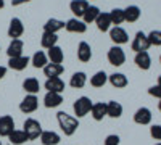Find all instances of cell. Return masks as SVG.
Here are the masks:
<instances>
[{
  "mask_svg": "<svg viewBox=\"0 0 161 145\" xmlns=\"http://www.w3.org/2000/svg\"><path fill=\"white\" fill-rule=\"evenodd\" d=\"M95 24H97V28L102 31V32H106V31H110V26L113 24L111 23V18H110V13H100L98 18L95 20Z\"/></svg>",
  "mask_w": 161,
  "mask_h": 145,
  "instance_id": "obj_20",
  "label": "cell"
},
{
  "mask_svg": "<svg viewBox=\"0 0 161 145\" xmlns=\"http://www.w3.org/2000/svg\"><path fill=\"white\" fill-rule=\"evenodd\" d=\"M0 145H2V142H0Z\"/></svg>",
  "mask_w": 161,
  "mask_h": 145,
  "instance_id": "obj_47",
  "label": "cell"
},
{
  "mask_svg": "<svg viewBox=\"0 0 161 145\" xmlns=\"http://www.w3.org/2000/svg\"><path fill=\"white\" fill-rule=\"evenodd\" d=\"M23 89L28 92V94H31V95H36L37 92L40 90V84H39V81L36 77H28L26 81L23 82Z\"/></svg>",
  "mask_w": 161,
  "mask_h": 145,
  "instance_id": "obj_28",
  "label": "cell"
},
{
  "mask_svg": "<svg viewBox=\"0 0 161 145\" xmlns=\"http://www.w3.org/2000/svg\"><path fill=\"white\" fill-rule=\"evenodd\" d=\"M58 42V36L57 34H52V32H44L42 39H40V44H42L44 48H52L55 47Z\"/></svg>",
  "mask_w": 161,
  "mask_h": 145,
  "instance_id": "obj_32",
  "label": "cell"
},
{
  "mask_svg": "<svg viewBox=\"0 0 161 145\" xmlns=\"http://www.w3.org/2000/svg\"><path fill=\"white\" fill-rule=\"evenodd\" d=\"M24 32V26H23V21L19 18H13L10 21V26H8V37L13 39H19Z\"/></svg>",
  "mask_w": 161,
  "mask_h": 145,
  "instance_id": "obj_8",
  "label": "cell"
},
{
  "mask_svg": "<svg viewBox=\"0 0 161 145\" xmlns=\"http://www.w3.org/2000/svg\"><path fill=\"white\" fill-rule=\"evenodd\" d=\"M150 134L155 140H161V126L159 124H155L150 127Z\"/></svg>",
  "mask_w": 161,
  "mask_h": 145,
  "instance_id": "obj_37",
  "label": "cell"
},
{
  "mask_svg": "<svg viewBox=\"0 0 161 145\" xmlns=\"http://www.w3.org/2000/svg\"><path fill=\"white\" fill-rule=\"evenodd\" d=\"M105 145H119V136L111 134L105 139Z\"/></svg>",
  "mask_w": 161,
  "mask_h": 145,
  "instance_id": "obj_39",
  "label": "cell"
},
{
  "mask_svg": "<svg viewBox=\"0 0 161 145\" xmlns=\"http://www.w3.org/2000/svg\"><path fill=\"white\" fill-rule=\"evenodd\" d=\"M29 57H24V55H21V57H15V58H10V61H8V66L11 68V70H15V71H23V70H26V66L29 64Z\"/></svg>",
  "mask_w": 161,
  "mask_h": 145,
  "instance_id": "obj_15",
  "label": "cell"
},
{
  "mask_svg": "<svg viewBox=\"0 0 161 145\" xmlns=\"http://www.w3.org/2000/svg\"><path fill=\"white\" fill-rule=\"evenodd\" d=\"M159 61H161V57H159Z\"/></svg>",
  "mask_w": 161,
  "mask_h": 145,
  "instance_id": "obj_45",
  "label": "cell"
},
{
  "mask_svg": "<svg viewBox=\"0 0 161 145\" xmlns=\"http://www.w3.org/2000/svg\"><path fill=\"white\" fill-rule=\"evenodd\" d=\"M158 86H159V87H161V76H159V77H158Z\"/></svg>",
  "mask_w": 161,
  "mask_h": 145,
  "instance_id": "obj_43",
  "label": "cell"
},
{
  "mask_svg": "<svg viewBox=\"0 0 161 145\" xmlns=\"http://www.w3.org/2000/svg\"><path fill=\"white\" fill-rule=\"evenodd\" d=\"M158 108H159V111H161V102L158 103Z\"/></svg>",
  "mask_w": 161,
  "mask_h": 145,
  "instance_id": "obj_44",
  "label": "cell"
},
{
  "mask_svg": "<svg viewBox=\"0 0 161 145\" xmlns=\"http://www.w3.org/2000/svg\"><path fill=\"white\" fill-rule=\"evenodd\" d=\"M13 131H15V120L8 114L0 116V136L8 137Z\"/></svg>",
  "mask_w": 161,
  "mask_h": 145,
  "instance_id": "obj_7",
  "label": "cell"
},
{
  "mask_svg": "<svg viewBox=\"0 0 161 145\" xmlns=\"http://www.w3.org/2000/svg\"><path fill=\"white\" fill-rule=\"evenodd\" d=\"M57 120H58V124L61 127V131L64 132V136H73L77 127H79V121H77V118L68 114V113H64V111H60L57 113Z\"/></svg>",
  "mask_w": 161,
  "mask_h": 145,
  "instance_id": "obj_1",
  "label": "cell"
},
{
  "mask_svg": "<svg viewBox=\"0 0 161 145\" xmlns=\"http://www.w3.org/2000/svg\"><path fill=\"white\" fill-rule=\"evenodd\" d=\"M31 63L34 64V68H45L47 64H48V58H47V55L44 53V52H36V53L32 55V58H31Z\"/></svg>",
  "mask_w": 161,
  "mask_h": 145,
  "instance_id": "obj_29",
  "label": "cell"
},
{
  "mask_svg": "<svg viewBox=\"0 0 161 145\" xmlns=\"http://www.w3.org/2000/svg\"><path fill=\"white\" fill-rule=\"evenodd\" d=\"M100 13H102V11H100V8H98V7H90V5H89L87 11L84 13V16H82V18H84V23H86V24L93 23V21H95V20L98 18Z\"/></svg>",
  "mask_w": 161,
  "mask_h": 145,
  "instance_id": "obj_34",
  "label": "cell"
},
{
  "mask_svg": "<svg viewBox=\"0 0 161 145\" xmlns=\"http://www.w3.org/2000/svg\"><path fill=\"white\" fill-rule=\"evenodd\" d=\"M86 82H87V74H86L84 71L74 73V74L71 76V79H69V86H71L73 89H82V87L86 86Z\"/></svg>",
  "mask_w": 161,
  "mask_h": 145,
  "instance_id": "obj_18",
  "label": "cell"
},
{
  "mask_svg": "<svg viewBox=\"0 0 161 145\" xmlns=\"http://www.w3.org/2000/svg\"><path fill=\"white\" fill-rule=\"evenodd\" d=\"M90 113H92V118L95 121H102L106 116V103H102V102L93 103L92 108H90Z\"/></svg>",
  "mask_w": 161,
  "mask_h": 145,
  "instance_id": "obj_21",
  "label": "cell"
},
{
  "mask_svg": "<svg viewBox=\"0 0 161 145\" xmlns=\"http://www.w3.org/2000/svg\"><path fill=\"white\" fill-rule=\"evenodd\" d=\"M136 64L140 68V70H148L152 66V58L148 55V52H139V53L136 55Z\"/></svg>",
  "mask_w": 161,
  "mask_h": 145,
  "instance_id": "obj_25",
  "label": "cell"
},
{
  "mask_svg": "<svg viewBox=\"0 0 161 145\" xmlns=\"http://www.w3.org/2000/svg\"><path fill=\"white\" fill-rule=\"evenodd\" d=\"M110 37H111V41H113L116 45L126 44V42L129 41V36H127V32H126L123 28H119V26H114V28L110 31Z\"/></svg>",
  "mask_w": 161,
  "mask_h": 145,
  "instance_id": "obj_10",
  "label": "cell"
},
{
  "mask_svg": "<svg viewBox=\"0 0 161 145\" xmlns=\"http://www.w3.org/2000/svg\"><path fill=\"white\" fill-rule=\"evenodd\" d=\"M148 94L152 95V97H156V98H159L161 100V87L156 84V86H152L150 89H148Z\"/></svg>",
  "mask_w": 161,
  "mask_h": 145,
  "instance_id": "obj_38",
  "label": "cell"
},
{
  "mask_svg": "<svg viewBox=\"0 0 161 145\" xmlns=\"http://www.w3.org/2000/svg\"><path fill=\"white\" fill-rule=\"evenodd\" d=\"M47 58L50 60V63H57V64H61L63 58H64V53H63V48L55 45L48 48V53H47Z\"/></svg>",
  "mask_w": 161,
  "mask_h": 145,
  "instance_id": "obj_24",
  "label": "cell"
},
{
  "mask_svg": "<svg viewBox=\"0 0 161 145\" xmlns=\"http://www.w3.org/2000/svg\"><path fill=\"white\" fill-rule=\"evenodd\" d=\"M108 61L113 64V66H121L126 61V53L124 50L121 48L119 45H114L108 50Z\"/></svg>",
  "mask_w": 161,
  "mask_h": 145,
  "instance_id": "obj_4",
  "label": "cell"
},
{
  "mask_svg": "<svg viewBox=\"0 0 161 145\" xmlns=\"http://www.w3.org/2000/svg\"><path fill=\"white\" fill-rule=\"evenodd\" d=\"M106 81H108V76H106L105 71H98L90 77V84L93 87H103L106 84Z\"/></svg>",
  "mask_w": 161,
  "mask_h": 145,
  "instance_id": "obj_33",
  "label": "cell"
},
{
  "mask_svg": "<svg viewBox=\"0 0 161 145\" xmlns=\"http://www.w3.org/2000/svg\"><path fill=\"white\" fill-rule=\"evenodd\" d=\"M5 7V0H0V8H3Z\"/></svg>",
  "mask_w": 161,
  "mask_h": 145,
  "instance_id": "obj_42",
  "label": "cell"
},
{
  "mask_svg": "<svg viewBox=\"0 0 161 145\" xmlns=\"http://www.w3.org/2000/svg\"><path fill=\"white\" fill-rule=\"evenodd\" d=\"M40 142L44 145H58L60 143V136L53 131H42L40 134Z\"/></svg>",
  "mask_w": 161,
  "mask_h": 145,
  "instance_id": "obj_22",
  "label": "cell"
},
{
  "mask_svg": "<svg viewBox=\"0 0 161 145\" xmlns=\"http://www.w3.org/2000/svg\"><path fill=\"white\" fill-rule=\"evenodd\" d=\"M44 87L47 89V92H57V94H61L64 90V82L60 77H50L45 81Z\"/></svg>",
  "mask_w": 161,
  "mask_h": 145,
  "instance_id": "obj_13",
  "label": "cell"
},
{
  "mask_svg": "<svg viewBox=\"0 0 161 145\" xmlns=\"http://www.w3.org/2000/svg\"><path fill=\"white\" fill-rule=\"evenodd\" d=\"M110 18L113 24H121L124 23V10L123 8H113L110 11Z\"/></svg>",
  "mask_w": 161,
  "mask_h": 145,
  "instance_id": "obj_35",
  "label": "cell"
},
{
  "mask_svg": "<svg viewBox=\"0 0 161 145\" xmlns=\"http://www.w3.org/2000/svg\"><path fill=\"white\" fill-rule=\"evenodd\" d=\"M132 50L136 52V53H139V52H147L150 47V42H148V37H147V34H143L142 31H139L136 34V37H134V42H132Z\"/></svg>",
  "mask_w": 161,
  "mask_h": 145,
  "instance_id": "obj_5",
  "label": "cell"
},
{
  "mask_svg": "<svg viewBox=\"0 0 161 145\" xmlns=\"http://www.w3.org/2000/svg\"><path fill=\"white\" fill-rule=\"evenodd\" d=\"M23 48H24V44L21 39H13L10 42L8 48H7V53L10 58H15V57H21L23 55Z\"/></svg>",
  "mask_w": 161,
  "mask_h": 145,
  "instance_id": "obj_12",
  "label": "cell"
},
{
  "mask_svg": "<svg viewBox=\"0 0 161 145\" xmlns=\"http://www.w3.org/2000/svg\"><path fill=\"white\" fill-rule=\"evenodd\" d=\"M37 107H39V100H37V97L36 95H26L23 100H21V103H19V110L23 111V113H34L36 110H37Z\"/></svg>",
  "mask_w": 161,
  "mask_h": 145,
  "instance_id": "obj_6",
  "label": "cell"
},
{
  "mask_svg": "<svg viewBox=\"0 0 161 145\" xmlns=\"http://www.w3.org/2000/svg\"><path fill=\"white\" fill-rule=\"evenodd\" d=\"M23 127H24L23 131L26 132L29 140H36V139L40 137V134H42V126H40V123L37 120H34V118H28V120L24 121Z\"/></svg>",
  "mask_w": 161,
  "mask_h": 145,
  "instance_id": "obj_2",
  "label": "cell"
},
{
  "mask_svg": "<svg viewBox=\"0 0 161 145\" xmlns=\"http://www.w3.org/2000/svg\"><path fill=\"white\" fill-rule=\"evenodd\" d=\"M5 74H7V68L5 66H0V79L5 77Z\"/></svg>",
  "mask_w": 161,
  "mask_h": 145,
  "instance_id": "obj_41",
  "label": "cell"
},
{
  "mask_svg": "<svg viewBox=\"0 0 161 145\" xmlns=\"http://www.w3.org/2000/svg\"><path fill=\"white\" fill-rule=\"evenodd\" d=\"M92 100L89 98V97H79L76 102H74V105H73V110H74V113L77 114V118H82V116H86L89 111H90V108H92Z\"/></svg>",
  "mask_w": 161,
  "mask_h": 145,
  "instance_id": "obj_3",
  "label": "cell"
},
{
  "mask_svg": "<svg viewBox=\"0 0 161 145\" xmlns=\"http://www.w3.org/2000/svg\"><path fill=\"white\" fill-rule=\"evenodd\" d=\"M63 66L61 64H57V63H48L47 66L44 68V74L50 79V77H60V74L63 73Z\"/></svg>",
  "mask_w": 161,
  "mask_h": 145,
  "instance_id": "obj_30",
  "label": "cell"
},
{
  "mask_svg": "<svg viewBox=\"0 0 161 145\" xmlns=\"http://www.w3.org/2000/svg\"><path fill=\"white\" fill-rule=\"evenodd\" d=\"M63 103V97L61 94H57V92H47L44 97V105L47 108H57Z\"/></svg>",
  "mask_w": 161,
  "mask_h": 145,
  "instance_id": "obj_11",
  "label": "cell"
},
{
  "mask_svg": "<svg viewBox=\"0 0 161 145\" xmlns=\"http://www.w3.org/2000/svg\"><path fill=\"white\" fill-rule=\"evenodd\" d=\"M140 18V8L137 5H129L124 10V21L127 23H136Z\"/></svg>",
  "mask_w": 161,
  "mask_h": 145,
  "instance_id": "obj_27",
  "label": "cell"
},
{
  "mask_svg": "<svg viewBox=\"0 0 161 145\" xmlns=\"http://www.w3.org/2000/svg\"><path fill=\"white\" fill-rule=\"evenodd\" d=\"M134 121H136L137 124H142V126L150 124V121H152V111L148 108H145V107L139 108L136 111V114H134Z\"/></svg>",
  "mask_w": 161,
  "mask_h": 145,
  "instance_id": "obj_14",
  "label": "cell"
},
{
  "mask_svg": "<svg viewBox=\"0 0 161 145\" xmlns=\"http://www.w3.org/2000/svg\"><path fill=\"white\" fill-rule=\"evenodd\" d=\"M64 21L57 20V18H50L45 24H44V32H52V34H57L60 29L64 28Z\"/></svg>",
  "mask_w": 161,
  "mask_h": 145,
  "instance_id": "obj_17",
  "label": "cell"
},
{
  "mask_svg": "<svg viewBox=\"0 0 161 145\" xmlns=\"http://www.w3.org/2000/svg\"><path fill=\"white\" fill-rule=\"evenodd\" d=\"M123 114V105L116 100H111L106 103V116L110 118H119Z\"/></svg>",
  "mask_w": 161,
  "mask_h": 145,
  "instance_id": "obj_23",
  "label": "cell"
},
{
  "mask_svg": "<svg viewBox=\"0 0 161 145\" xmlns=\"http://www.w3.org/2000/svg\"><path fill=\"white\" fill-rule=\"evenodd\" d=\"M147 37H148L150 45H155V47H159L161 45V31H152Z\"/></svg>",
  "mask_w": 161,
  "mask_h": 145,
  "instance_id": "obj_36",
  "label": "cell"
},
{
  "mask_svg": "<svg viewBox=\"0 0 161 145\" xmlns=\"http://www.w3.org/2000/svg\"><path fill=\"white\" fill-rule=\"evenodd\" d=\"M64 28L68 32H77V34H84L87 31V24L84 21H80L79 18H71L66 21Z\"/></svg>",
  "mask_w": 161,
  "mask_h": 145,
  "instance_id": "obj_9",
  "label": "cell"
},
{
  "mask_svg": "<svg viewBox=\"0 0 161 145\" xmlns=\"http://www.w3.org/2000/svg\"><path fill=\"white\" fill-rule=\"evenodd\" d=\"M77 58L82 61V63H86V61H89V60L92 58V48H90V45H89L87 42H84V41L77 45Z\"/></svg>",
  "mask_w": 161,
  "mask_h": 145,
  "instance_id": "obj_19",
  "label": "cell"
},
{
  "mask_svg": "<svg viewBox=\"0 0 161 145\" xmlns=\"http://www.w3.org/2000/svg\"><path fill=\"white\" fill-rule=\"evenodd\" d=\"M69 8H71V11L74 13L77 18L84 16V13L89 8V2H87V0H73V2L69 3Z\"/></svg>",
  "mask_w": 161,
  "mask_h": 145,
  "instance_id": "obj_16",
  "label": "cell"
},
{
  "mask_svg": "<svg viewBox=\"0 0 161 145\" xmlns=\"http://www.w3.org/2000/svg\"><path fill=\"white\" fill-rule=\"evenodd\" d=\"M8 139H10V142H11L13 145H23L24 142H28V140H29L24 131H18V129L13 131V132L8 136Z\"/></svg>",
  "mask_w": 161,
  "mask_h": 145,
  "instance_id": "obj_31",
  "label": "cell"
},
{
  "mask_svg": "<svg viewBox=\"0 0 161 145\" xmlns=\"http://www.w3.org/2000/svg\"><path fill=\"white\" fill-rule=\"evenodd\" d=\"M108 81H110V84L113 86V87H116V89H124L126 86H127V77L123 74V73H114V74H111L110 77H108Z\"/></svg>",
  "mask_w": 161,
  "mask_h": 145,
  "instance_id": "obj_26",
  "label": "cell"
},
{
  "mask_svg": "<svg viewBox=\"0 0 161 145\" xmlns=\"http://www.w3.org/2000/svg\"><path fill=\"white\" fill-rule=\"evenodd\" d=\"M156 145H161V143H156Z\"/></svg>",
  "mask_w": 161,
  "mask_h": 145,
  "instance_id": "obj_46",
  "label": "cell"
},
{
  "mask_svg": "<svg viewBox=\"0 0 161 145\" xmlns=\"http://www.w3.org/2000/svg\"><path fill=\"white\" fill-rule=\"evenodd\" d=\"M28 2H31V0H11V5L13 7H18L21 3H28Z\"/></svg>",
  "mask_w": 161,
  "mask_h": 145,
  "instance_id": "obj_40",
  "label": "cell"
}]
</instances>
